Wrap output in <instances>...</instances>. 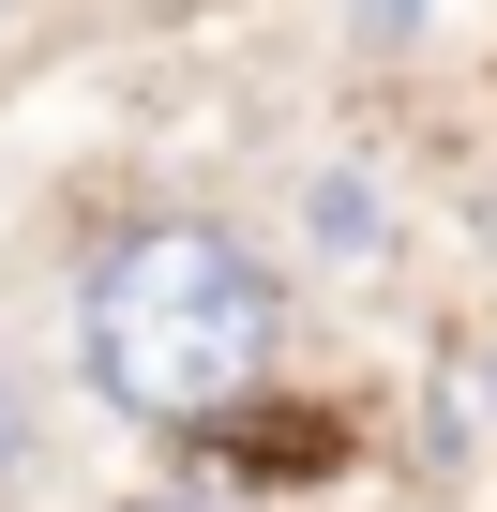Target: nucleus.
<instances>
[{
    "instance_id": "f257e3e1",
    "label": "nucleus",
    "mask_w": 497,
    "mask_h": 512,
    "mask_svg": "<svg viewBox=\"0 0 497 512\" xmlns=\"http://www.w3.org/2000/svg\"><path fill=\"white\" fill-rule=\"evenodd\" d=\"M76 347H91L106 407H136V422H241L272 392V362H287V287H272V256L241 226L151 211V226H121L91 256Z\"/></svg>"
},
{
    "instance_id": "f03ea898",
    "label": "nucleus",
    "mask_w": 497,
    "mask_h": 512,
    "mask_svg": "<svg viewBox=\"0 0 497 512\" xmlns=\"http://www.w3.org/2000/svg\"><path fill=\"white\" fill-rule=\"evenodd\" d=\"M452 437H497V347H452Z\"/></svg>"
},
{
    "instance_id": "7ed1b4c3",
    "label": "nucleus",
    "mask_w": 497,
    "mask_h": 512,
    "mask_svg": "<svg viewBox=\"0 0 497 512\" xmlns=\"http://www.w3.org/2000/svg\"><path fill=\"white\" fill-rule=\"evenodd\" d=\"M0 437H16V422H0Z\"/></svg>"
}]
</instances>
